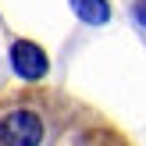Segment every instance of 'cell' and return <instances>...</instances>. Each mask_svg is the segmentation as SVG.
<instances>
[{"mask_svg": "<svg viewBox=\"0 0 146 146\" xmlns=\"http://www.w3.org/2000/svg\"><path fill=\"white\" fill-rule=\"evenodd\" d=\"M11 64H14V71H18L21 78H25L29 86H36L43 75H46V54H43L36 43H29V39H18L11 46Z\"/></svg>", "mask_w": 146, "mask_h": 146, "instance_id": "obj_2", "label": "cell"}, {"mask_svg": "<svg viewBox=\"0 0 146 146\" xmlns=\"http://www.w3.org/2000/svg\"><path fill=\"white\" fill-rule=\"evenodd\" d=\"M71 7H75V14L82 21H89V25H104V21L111 18L107 0H71Z\"/></svg>", "mask_w": 146, "mask_h": 146, "instance_id": "obj_3", "label": "cell"}, {"mask_svg": "<svg viewBox=\"0 0 146 146\" xmlns=\"http://www.w3.org/2000/svg\"><path fill=\"white\" fill-rule=\"evenodd\" d=\"M139 14H143V21H146V4H143V7H139Z\"/></svg>", "mask_w": 146, "mask_h": 146, "instance_id": "obj_4", "label": "cell"}, {"mask_svg": "<svg viewBox=\"0 0 146 146\" xmlns=\"http://www.w3.org/2000/svg\"><path fill=\"white\" fill-rule=\"evenodd\" d=\"M0 146H132L96 107L54 86H21L0 96Z\"/></svg>", "mask_w": 146, "mask_h": 146, "instance_id": "obj_1", "label": "cell"}]
</instances>
